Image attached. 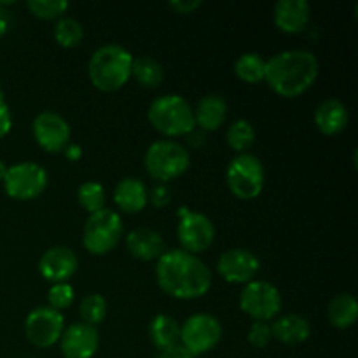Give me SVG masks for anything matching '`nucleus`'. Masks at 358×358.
<instances>
[{"instance_id":"11","label":"nucleus","mask_w":358,"mask_h":358,"mask_svg":"<svg viewBox=\"0 0 358 358\" xmlns=\"http://www.w3.org/2000/svg\"><path fill=\"white\" fill-rule=\"evenodd\" d=\"M177 238L182 245V250L192 255L203 254L212 247L213 240H215V226L205 213L189 210L187 206H180L178 208Z\"/></svg>"},{"instance_id":"42","label":"nucleus","mask_w":358,"mask_h":358,"mask_svg":"<svg viewBox=\"0 0 358 358\" xmlns=\"http://www.w3.org/2000/svg\"><path fill=\"white\" fill-rule=\"evenodd\" d=\"M0 93H2V87H0Z\"/></svg>"},{"instance_id":"25","label":"nucleus","mask_w":358,"mask_h":358,"mask_svg":"<svg viewBox=\"0 0 358 358\" xmlns=\"http://www.w3.org/2000/svg\"><path fill=\"white\" fill-rule=\"evenodd\" d=\"M131 77L142 87H157L164 79V69L152 56H138L133 59Z\"/></svg>"},{"instance_id":"31","label":"nucleus","mask_w":358,"mask_h":358,"mask_svg":"<svg viewBox=\"0 0 358 358\" xmlns=\"http://www.w3.org/2000/svg\"><path fill=\"white\" fill-rule=\"evenodd\" d=\"M28 10L41 20H56L63 17L70 3L66 0H28Z\"/></svg>"},{"instance_id":"10","label":"nucleus","mask_w":358,"mask_h":358,"mask_svg":"<svg viewBox=\"0 0 358 358\" xmlns=\"http://www.w3.org/2000/svg\"><path fill=\"white\" fill-rule=\"evenodd\" d=\"M224 334L222 324L210 313H194L180 325V345L191 355L208 353L220 343Z\"/></svg>"},{"instance_id":"37","label":"nucleus","mask_w":358,"mask_h":358,"mask_svg":"<svg viewBox=\"0 0 358 358\" xmlns=\"http://www.w3.org/2000/svg\"><path fill=\"white\" fill-rule=\"evenodd\" d=\"M157 358H196V357L191 355V353H189L182 345H177V346H171V348L159 352Z\"/></svg>"},{"instance_id":"5","label":"nucleus","mask_w":358,"mask_h":358,"mask_svg":"<svg viewBox=\"0 0 358 358\" xmlns=\"http://www.w3.org/2000/svg\"><path fill=\"white\" fill-rule=\"evenodd\" d=\"M143 164L154 180L166 184L187 171L191 166V154L182 143L173 140H156L147 147Z\"/></svg>"},{"instance_id":"35","label":"nucleus","mask_w":358,"mask_h":358,"mask_svg":"<svg viewBox=\"0 0 358 358\" xmlns=\"http://www.w3.org/2000/svg\"><path fill=\"white\" fill-rule=\"evenodd\" d=\"M10 128H13V114L3 98V93H0V138H3L10 131Z\"/></svg>"},{"instance_id":"18","label":"nucleus","mask_w":358,"mask_h":358,"mask_svg":"<svg viewBox=\"0 0 358 358\" xmlns=\"http://www.w3.org/2000/svg\"><path fill=\"white\" fill-rule=\"evenodd\" d=\"M126 250L140 261H157L166 252V243L157 231L138 227L129 231L126 236Z\"/></svg>"},{"instance_id":"34","label":"nucleus","mask_w":358,"mask_h":358,"mask_svg":"<svg viewBox=\"0 0 358 358\" xmlns=\"http://www.w3.org/2000/svg\"><path fill=\"white\" fill-rule=\"evenodd\" d=\"M149 201L152 203L156 208H163L171 201V191L166 184H156L149 191Z\"/></svg>"},{"instance_id":"27","label":"nucleus","mask_w":358,"mask_h":358,"mask_svg":"<svg viewBox=\"0 0 358 358\" xmlns=\"http://www.w3.org/2000/svg\"><path fill=\"white\" fill-rule=\"evenodd\" d=\"M255 140V128L247 119H236L227 126L226 142L238 154L247 152Z\"/></svg>"},{"instance_id":"32","label":"nucleus","mask_w":358,"mask_h":358,"mask_svg":"<svg viewBox=\"0 0 358 358\" xmlns=\"http://www.w3.org/2000/svg\"><path fill=\"white\" fill-rule=\"evenodd\" d=\"M76 299V292H73V287L70 283H52L51 289L48 292V303L49 308L56 311H65L69 310L73 304Z\"/></svg>"},{"instance_id":"3","label":"nucleus","mask_w":358,"mask_h":358,"mask_svg":"<svg viewBox=\"0 0 358 358\" xmlns=\"http://www.w3.org/2000/svg\"><path fill=\"white\" fill-rule=\"evenodd\" d=\"M135 56L121 44L100 45L87 62V76L96 90L112 93L131 79Z\"/></svg>"},{"instance_id":"2","label":"nucleus","mask_w":358,"mask_h":358,"mask_svg":"<svg viewBox=\"0 0 358 358\" xmlns=\"http://www.w3.org/2000/svg\"><path fill=\"white\" fill-rule=\"evenodd\" d=\"M320 73L318 58L308 49H285L266 59L264 80L276 94L296 98L306 93Z\"/></svg>"},{"instance_id":"26","label":"nucleus","mask_w":358,"mask_h":358,"mask_svg":"<svg viewBox=\"0 0 358 358\" xmlns=\"http://www.w3.org/2000/svg\"><path fill=\"white\" fill-rule=\"evenodd\" d=\"M234 73L248 84H257L264 80L266 59L259 52H243L234 62Z\"/></svg>"},{"instance_id":"6","label":"nucleus","mask_w":358,"mask_h":358,"mask_svg":"<svg viewBox=\"0 0 358 358\" xmlns=\"http://www.w3.org/2000/svg\"><path fill=\"white\" fill-rule=\"evenodd\" d=\"M122 233L124 226L121 215L105 206L87 215L83 229V245L90 254L105 255L117 247Z\"/></svg>"},{"instance_id":"41","label":"nucleus","mask_w":358,"mask_h":358,"mask_svg":"<svg viewBox=\"0 0 358 358\" xmlns=\"http://www.w3.org/2000/svg\"><path fill=\"white\" fill-rule=\"evenodd\" d=\"M0 14H3V13H2V9H0Z\"/></svg>"},{"instance_id":"9","label":"nucleus","mask_w":358,"mask_h":358,"mask_svg":"<svg viewBox=\"0 0 358 358\" xmlns=\"http://www.w3.org/2000/svg\"><path fill=\"white\" fill-rule=\"evenodd\" d=\"M240 310L254 322L268 324L282 310V294L268 280H252L240 292Z\"/></svg>"},{"instance_id":"14","label":"nucleus","mask_w":358,"mask_h":358,"mask_svg":"<svg viewBox=\"0 0 358 358\" xmlns=\"http://www.w3.org/2000/svg\"><path fill=\"white\" fill-rule=\"evenodd\" d=\"M259 269H261V261L254 252L247 248H229L217 259V271L227 283L247 285L248 282L255 280Z\"/></svg>"},{"instance_id":"40","label":"nucleus","mask_w":358,"mask_h":358,"mask_svg":"<svg viewBox=\"0 0 358 358\" xmlns=\"http://www.w3.org/2000/svg\"><path fill=\"white\" fill-rule=\"evenodd\" d=\"M6 173H7V164L3 163L2 159H0V182L3 180V177H6Z\"/></svg>"},{"instance_id":"39","label":"nucleus","mask_w":358,"mask_h":358,"mask_svg":"<svg viewBox=\"0 0 358 358\" xmlns=\"http://www.w3.org/2000/svg\"><path fill=\"white\" fill-rule=\"evenodd\" d=\"M7 31V20L3 17V14H0V35H3Z\"/></svg>"},{"instance_id":"7","label":"nucleus","mask_w":358,"mask_h":358,"mask_svg":"<svg viewBox=\"0 0 358 358\" xmlns=\"http://www.w3.org/2000/svg\"><path fill=\"white\" fill-rule=\"evenodd\" d=\"M226 182L238 199H255L264 189V164L255 154H236L227 164Z\"/></svg>"},{"instance_id":"16","label":"nucleus","mask_w":358,"mask_h":358,"mask_svg":"<svg viewBox=\"0 0 358 358\" xmlns=\"http://www.w3.org/2000/svg\"><path fill=\"white\" fill-rule=\"evenodd\" d=\"M79 268V259L76 252L65 245H56L48 248L38 261V273L44 280L52 283H65L72 278Z\"/></svg>"},{"instance_id":"38","label":"nucleus","mask_w":358,"mask_h":358,"mask_svg":"<svg viewBox=\"0 0 358 358\" xmlns=\"http://www.w3.org/2000/svg\"><path fill=\"white\" fill-rule=\"evenodd\" d=\"M63 152H65L66 159L77 161V159H80V156H83V147H80L79 143H69Z\"/></svg>"},{"instance_id":"15","label":"nucleus","mask_w":358,"mask_h":358,"mask_svg":"<svg viewBox=\"0 0 358 358\" xmlns=\"http://www.w3.org/2000/svg\"><path fill=\"white\" fill-rule=\"evenodd\" d=\"M58 343L65 358H93L100 348V334L93 325L77 322L65 327Z\"/></svg>"},{"instance_id":"28","label":"nucleus","mask_w":358,"mask_h":358,"mask_svg":"<svg viewBox=\"0 0 358 358\" xmlns=\"http://www.w3.org/2000/svg\"><path fill=\"white\" fill-rule=\"evenodd\" d=\"M52 35L62 48H77L84 38V27L76 17L63 16L56 21Z\"/></svg>"},{"instance_id":"21","label":"nucleus","mask_w":358,"mask_h":358,"mask_svg":"<svg viewBox=\"0 0 358 358\" xmlns=\"http://www.w3.org/2000/svg\"><path fill=\"white\" fill-rule=\"evenodd\" d=\"M315 126L325 135H338L348 126V107L338 98H327L315 110Z\"/></svg>"},{"instance_id":"12","label":"nucleus","mask_w":358,"mask_h":358,"mask_svg":"<svg viewBox=\"0 0 358 358\" xmlns=\"http://www.w3.org/2000/svg\"><path fill=\"white\" fill-rule=\"evenodd\" d=\"M65 331V317L49 306H37L24 318V336L37 348H51Z\"/></svg>"},{"instance_id":"13","label":"nucleus","mask_w":358,"mask_h":358,"mask_svg":"<svg viewBox=\"0 0 358 358\" xmlns=\"http://www.w3.org/2000/svg\"><path fill=\"white\" fill-rule=\"evenodd\" d=\"M31 133L38 145L52 154L63 152L72 136L69 121L55 110H42L31 122Z\"/></svg>"},{"instance_id":"36","label":"nucleus","mask_w":358,"mask_h":358,"mask_svg":"<svg viewBox=\"0 0 358 358\" xmlns=\"http://www.w3.org/2000/svg\"><path fill=\"white\" fill-rule=\"evenodd\" d=\"M201 3V0H170V7L177 14H192Z\"/></svg>"},{"instance_id":"8","label":"nucleus","mask_w":358,"mask_h":358,"mask_svg":"<svg viewBox=\"0 0 358 358\" xmlns=\"http://www.w3.org/2000/svg\"><path fill=\"white\" fill-rule=\"evenodd\" d=\"M2 184L9 198L30 201L38 198L48 187V171L35 161H20L7 166Z\"/></svg>"},{"instance_id":"20","label":"nucleus","mask_w":358,"mask_h":358,"mask_svg":"<svg viewBox=\"0 0 358 358\" xmlns=\"http://www.w3.org/2000/svg\"><path fill=\"white\" fill-rule=\"evenodd\" d=\"M114 201L122 212L138 213L149 203V189L136 177L121 178L114 189Z\"/></svg>"},{"instance_id":"23","label":"nucleus","mask_w":358,"mask_h":358,"mask_svg":"<svg viewBox=\"0 0 358 358\" xmlns=\"http://www.w3.org/2000/svg\"><path fill=\"white\" fill-rule=\"evenodd\" d=\"M149 338L159 352L180 345V325L171 315L159 313L149 325Z\"/></svg>"},{"instance_id":"22","label":"nucleus","mask_w":358,"mask_h":358,"mask_svg":"<svg viewBox=\"0 0 358 358\" xmlns=\"http://www.w3.org/2000/svg\"><path fill=\"white\" fill-rule=\"evenodd\" d=\"M271 334L276 341L283 345H301L310 338L311 325L303 315L289 313L275 318L271 324Z\"/></svg>"},{"instance_id":"17","label":"nucleus","mask_w":358,"mask_h":358,"mask_svg":"<svg viewBox=\"0 0 358 358\" xmlns=\"http://www.w3.org/2000/svg\"><path fill=\"white\" fill-rule=\"evenodd\" d=\"M311 17V6L308 0H278L273 9L275 24L285 34H301L306 30Z\"/></svg>"},{"instance_id":"29","label":"nucleus","mask_w":358,"mask_h":358,"mask_svg":"<svg viewBox=\"0 0 358 358\" xmlns=\"http://www.w3.org/2000/svg\"><path fill=\"white\" fill-rule=\"evenodd\" d=\"M77 201L87 213H94L98 210L105 208L107 192H105V187L100 182L86 180L77 189Z\"/></svg>"},{"instance_id":"19","label":"nucleus","mask_w":358,"mask_h":358,"mask_svg":"<svg viewBox=\"0 0 358 358\" xmlns=\"http://www.w3.org/2000/svg\"><path fill=\"white\" fill-rule=\"evenodd\" d=\"M194 112V124L199 126L203 131H215L226 122L227 117V101L222 94L210 93L199 98Z\"/></svg>"},{"instance_id":"4","label":"nucleus","mask_w":358,"mask_h":358,"mask_svg":"<svg viewBox=\"0 0 358 358\" xmlns=\"http://www.w3.org/2000/svg\"><path fill=\"white\" fill-rule=\"evenodd\" d=\"M147 119L164 136H185L194 131V112L182 94L156 96L147 108Z\"/></svg>"},{"instance_id":"33","label":"nucleus","mask_w":358,"mask_h":358,"mask_svg":"<svg viewBox=\"0 0 358 358\" xmlns=\"http://www.w3.org/2000/svg\"><path fill=\"white\" fill-rule=\"evenodd\" d=\"M247 339L254 348H266L273 339L271 325L266 324V322H254L248 329Z\"/></svg>"},{"instance_id":"24","label":"nucleus","mask_w":358,"mask_h":358,"mask_svg":"<svg viewBox=\"0 0 358 358\" xmlns=\"http://www.w3.org/2000/svg\"><path fill=\"white\" fill-rule=\"evenodd\" d=\"M327 318L332 327L348 329L358 318V301L353 294H338L327 306Z\"/></svg>"},{"instance_id":"1","label":"nucleus","mask_w":358,"mask_h":358,"mask_svg":"<svg viewBox=\"0 0 358 358\" xmlns=\"http://www.w3.org/2000/svg\"><path fill=\"white\" fill-rule=\"evenodd\" d=\"M156 282L170 297L194 301L212 289V271L205 261L182 248L166 250L156 262Z\"/></svg>"},{"instance_id":"30","label":"nucleus","mask_w":358,"mask_h":358,"mask_svg":"<svg viewBox=\"0 0 358 358\" xmlns=\"http://www.w3.org/2000/svg\"><path fill=\"white\" fill-rule=\"evenodd\" d=\"M108 311L107 299L101 294H87L79 304V315L84 324L96 327L105 320Z\"/></svg>"}]
</instances>
